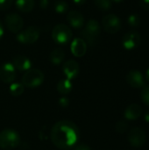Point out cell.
Here are the masks:
<instances>
[{"instance_id": "7c38bea8", "label": "cell", "mask_w": 149, "mask_h": 150, "mask_svg": "<svg viewBox=\"0 0 149 150\" xmlns=\"http://www.w3.org/2000/svg\"><path fill=\"white\" fill-rule=\"evenodd\" d=\"M62 70L64 75L67 76V79L68 80L75 79L79 74V70H80L79 64L74 60H68L64 62Z\"/></svg>"}, {"instance_id": "52a82bcc", "label": "cell", "mask_w": 149, "mask_h": 150, "mask_svg": "<svg viewBox=\"0 0 149 150\" xmlns=\"http://www.w3.org/2000/svg\"><path fill=\"white\" fill-rule=\"evenodd\" d=\"M102 25L105 32L113 34L121 29V20L115 14H106L102 19Z\"/></svg>"}, {"instance_id": "9c48e42d", "label": "cell", "mask_w": 149, "mask_h": 150, "mask_svg": "<svg viewBox=\"0 0 149 150\" xmlns=\"http://www.w3.org/2000/svg\"><path fill=\"white\" fill-rule=\"evenodd\" d=\"M141 34L136 31H129L122 38V45L127 50L136 48L141 44Z\"/></svg>"}, {"instance_id": "277c9868", "label": "cell", "mask_w": 149, "mask_h": 150, "mask_svg": "<svg viewBox=\"0 0 149 150\" xmlns=\"http://www.w3.org/2000/svg\"><path fill=\"white\" fill-rule=\"evenodd\" d=\"M44 82V74L37 69H30L22 76V84L27 88H36Z\"/></svg>"}, {"instance_id": "603a6c76", "label": "cell", "mask_w": 149, "mask_h": 150, "mask_svg": "<svg viewBox=\"0 0 149 150\" xmlns=\"http://www.w3.org/2000/svg\"><path fill=\"white\" fill-rule=\"evenodd\" d=\"M95 4L97 8L102 11H108L112 8V0H94Z\"/></svg>"}, {"instance_id": "ac0fdd59", "label": "cell", "mask_w": 149, "mask_h": 150, "mask_svg": "<svg viewBox=\"0 0 149 150\" xmlns=\"http://www.w3.org/2000/svg\"><path fill=\"white\" fill-rule=\"evenodd\" d=\"M72 88H73V84H72L71 80H68L67 78L61 79L57 83V85H56V89H57L58 92L62 95L68 94L72 91Z\"/></svg>"}, {"instance_id": "d590c367", "label": "cell", "mask_w": 149, "mask_h": 150, "mask_svg": "<svg viewBox=\"0 0 149 150\" xmlns=\"http://www.w3.org/2000/svg\"><path fill=\"white\" fill-rule=\"evenodd\" d=\"M123 0H112V2H115V3H120L122 2Z\"/></svg>"}, {"instance_id": "7402d4cb", "label": "cell", "mask_w": 149, "mask_h": 150, "mask_svg": "<svg viewBox=\"0 0 149 150\" xmlns=\"http://www.w3.org/2000/svg\"><path fill=\"white\" fill-rule=\"evenodd\" d=\"M9 90H10V93L12 96L18 97V96H21L24 93L25 86L20 83H14L11 84Z\"/></svg>"}, {"instance_id": "4fadbf2b", "label": "cell", "mask_w": 149, "mask_h": 150, "mask_svg": "<svg viewBox=\"0 0 149 150\" xmlns=\"http://www.w3.org/2000/svg\"><path fill=\"white\" fill-rule=\"evenodd\" d=\"M70 49L76 57H82L87 52V43L83 38H76L71 42Z\"/></svg>"}, {"instance_id": "d6a6232c", "label": "cell", "mask_w": 149, "mask_h": 150, "mask_svg": "<svg viewBox=\"0 0 149 150\" xmlns=\"http://www.w3.org/2000/svg\"><path fill=\"white\" fill-rule=\"evenodd\" d=\"M3 35H4V27H3V25L0 21V40L3 38Z\"/></svg>"}, {"instance_id": "484cf974", "label": "cell", "mask_w": 149, "mask_h": 150, "mask_svg": "<svg viewBox=\"0 0 149 150\" xmlns=\"http://www.w3.org/2000/svg\"><path fill=\"white\" fill-rule=\"evenodd\" d=\"M13 3V0H0V11L8 10Z\"/></svg>"}, {"instance_id": "f546056e", "label": "cell", "mask_w": 149, "mask_h": 150, "mask_svg": "<svg viewBox=\"0 0 149 150\" xmlns=\"http://www.w3.org/2000/svg\"><path fill=\"white\" fill-rule=\"evenodd\" d=\"M49 4V0H40V6L42 9H46L47 8Z\"/></svg>"}, {"instance_id": "7a4b0ae2", "label": "cell", "mask_w": 149, "mask_h": 150, "mask_svg": "<svg viewBox=\"0 0 149 150\" xmlns=\"http://www.w3.org/2000/svg\"><path fill=\"white\" fill-rule=\"evenodd\" d=\"M20 144L18 133L11 128H5L0 132V149H12Z\"/></svg>"}, {"instance_id": "4316f807", "label": "cell", "mask_w": 149, "mask_h": 150, "mask_svg": "<svg viewBox=\"0 0 149 150\" xmlns=\"http://www.w3.org/2000/svg\"><path fill=\"white\" fill-rule=\"evenodd\" d=\"M141 98H142L143 102L149 105V86L144 87L141 92Z\"/></svg>"}, {"instance_id": "83f0119b", "label": "cell", "mask_w": 149, "mask_h": 150, "mask_svg": "<svg viewBox=\"0 0 149 150\" xmlns=\"http://www.w3.org/2000/svg\"><path fill=\"white\" fill-rule=\"evenodd\" d=\"M68 104H69V100L66 97H62L59 99V105H60V106H61L63 108L67 107L68 105Z\"/></svg>"}, {"instance_id": "5bb4252c", "label": "cell", "mask_w": 149, "mask_h": 150, "mask_svg": "<svg viewBox=\"0 0 149 150\" xmlns=\"http://www.w3.org/2000/svg\"><path fill=\"white\" fill-rule=\"evenodd\" d=\"M67 19L69 25L75 29H80L84 25V18L77 11H71L67 15Z\"/></svg>"}, {"instance_id": "9a60e30c", "label": "cell", "mask_w": 149, "mask_h": 150, "mask_svg": "<svg viewBox=\"0 0 149 150\" xmlns=\"http://www.w3.org/2000/svg\"><path fill=\"white\" fill-rule=\"evenodd\" d=\"M12 65L15 69L19 71H27L31 69L32 62L30 59L25 55H17L12 60Z\"/></svg>"}, {"instance_id": "d6986e66", "label": "cell", "mask_w": 149, "mask_h": 150, "mask_svg": "<svg viewBox=\"0 0 149 150\" xmlns=\"http://www.w3.org/2000/svg\"><path fill=\"white\" fill-rule=\"evenodd\" d=\"M65 58V53L61 48H54L49 55L50 62L54 65L61 64Z\"/></svg>"}, {"instance_id": "6da1fadb", "label": "cell", "mask_w": 149, "mask_h": 150, "mask_svg": "<svg viewBox=\"0 0 149 150\" xmlns=\"http://www.w3.org/2000/svg\"><path fill=\"white\" fill-rule=\"evenodd\" d=\"M50 138L55 147L68 150L74 147L79 140V130L72 121L60 120L53 126Z\"/></svg>"}, {"instance_id": "1f68e13d", "label": "cell", "mask_w": 149, "mask_h": 150, "mask_svg": "<svg viewBox=\"0 0 149 150\" xmlns=\"http://www.w3.org/2000/svg\"><path fill=\"white\" fill-rule=\"evenodd\" d=\"M73 1L76 4H78V5H82L86 2V0H73Z\"/></svg>"}, {"instance_id": "2e32d148", "label": "cell", "mask_w": 149, "mask_h": 150, "mask_svg": "<svg viewBox=\"0 0 149 150\" xmlns=\"http://www.w3.org/2000/svg\"><path fill=\"white\" fill-rule=\"evenodd\" d=\"M127 83L134 87V88H140L144 85V78L142 74L138 70H132L128 73L126 76Z\"/></svg>"}, {"instance_id": "f1b7e54d", "label": "cell", "mask_w": 149, "mask_h": 150, "mask_svg": "<svg viewBox=\"0 0 149 150\" xmlns=\"http://www.w3.org/2000/svg\"><path fill=\"white\" fill-rule=\"evenodd\" d=\"M140 5L142 9L149 11V0H140Z\"/></svg>"}, {"instance_id": "ffe728a7", "label": "cell", "mask_w": 149, "mask_h": 150, "mask_svg": "<svg viewBox=\"0 0 149 150\" xmlns=\"http://www.w3.org/2000/svg\"><path fill=\"white\" fill-rule=\"evenodd\" d=\"M17 9L21 12H29L34 7V0H16Z\"/></svg>"}, {"instance_id": "4dcf8cb0", "label": "cell", "mask_w": 149, "mask_h": 150, "mask_svg": "<svg viewBox=\"0 0 149 150\" xmlns=\"http://www.w3.org/2000/svg\"><path fill=\"white\" fill-rule=\"evenodd\" d=\"M73 150H91L90 148L85 144H81V145H78L77 147H76Z\"/></svg>"}, {"instance_id": "ba28073f", "label": "cell", "mask_w": 149, "mask_h": 150, "mask_svg": "<svg viewBox=\"0 0 149 150\" xmlns=\"http://www.w3.org/2000/svg\"><path fill=\"white\" fill-rule=\"evenodd\" d=\"M5 25L9 31L14 33H18L23 28V18L16 13H9L5 16Z\"/></svg>"}, {"instance_id": "44dd1931", "label": "cell", "mask_w": 149, "mask_h": 150, "mask_svg": "<svg viewBox=\"0 0 149 150\" xmlns=\"http://www.w3.org/2000/svg\"><path fill=\"white\" fill-rule=\"evenodd\" d=\"M54 10L58 14H64L68 10V4L66 1L57 0L54 4Z\"/></svg>"}, {"instance_id": "8fae6325", "label": "cell", "mask_w": 149, "mask_h": 150, "mask_svg": "<svg viewBox=\"0 0 149 150\" xmlns=\"http://www.w3.org/2000/svg\"><path fill=\"white\" fill-rule=\"evenodd\" d=\"M128 141L134 147H141L146 142V134L141 128H133L128 134Z\"/></svg>"}, {"instance_id": "e0dca14e", "label": "cell", "mask_w": 149, "mask_h": 150, "mask_svg": "<svg viewBox=\"0 0 149 150\" xmlns=\"http://www.w3.org/2000/svg\"><path fill=\"white\" fill-rule=\"evenodd\" d=\"M142 113V109L141 107L139 105H136V104H133L131 105H129L126 111H125V117L127 119V120H136L138 119Z\"/></svg>"}, {"instance_id": "5b68a950", "label": "cell", "mask_w": 149, "mask_h": 150, "mask_svg": "<svg viewBox=\"0 0 149 150\" xmlns=\"http://www.w3.org/2000/svg\"><path fill=\"white\" fill-rule=\"evenodd\" d=\"M72 36L73 33L71 29L64 24L56 25L52 30V38L57 44L64 45L68 43L71 40Z\"/></svg>"}, {"instance_id": "d4e9b609", "label": "cell", "mask_w": 149, "mask_h": 150, "mask_svg": "<svg viewBox=\"0 0 149 150\" xmlns=\"http://www.w3.org/2000/svg\"><path fill=\"white\" fill-rule=\"evenodd\" d=\"M128 127V125L126 122L125 121H119L117 124H116V131L119 132V133H125Z\"/></svg>"}, {"instance_id": "cb8c5ba5", "label": "cell", "mask_w": 149, "mask_h": 150, "mask_svg": "<svg viewBox=\"0 0 149 150\" xmlns=\"http://www.w3.org/2000/svg\"><path fill=\"white\" fill-rule=\"evenodd\" d=\"M141 18L138 14H131L127 18V23L132 27H138L141 25Z\"/></svg>"}, {"instance_id": "3957f363", "label": "cell", "mask_w": 149, "mask_h": 150, "mask_svg": "<svg viewBox=\"0 0 149 150\" xmlns=\"http://www.w3.org/2000/svg\"><path fill=\"white\" fill-rule=\"evenodd\" d=\"M101 27L99 23L96 19L91 18L88 20V22L85 25V28L82 31L81 34L85 42L92 46L96 44V42L97 41V38L99 37Z\"/></svg>"}, {"instance_id": "8992f818", "label": "cell", "mask_w": 149, "mask_h": 150, "mask_svg": "<svg viewBox=\"0 0 149 150\" xmlns=\"http://www.w3.org/2000/svg\"><path fill=\"white\" fill-rule=\"evenodd\" d=\"M40 30L36 26H29L26 29L18 33L16 39L22 44H33L40 37Z\"/></svg>"}, {"instance_id": "836d02e7", "label": "cell", "mask_w": 149, "mask_h": 150, "mask_svg": "<svg viewBox=\"0 0 149 150\" xmlns=\"http://www.w3.org/2000/svg\"><path fill=\"white\" fill-rule=\"evenodd\" d=\"M145 119H146V120L149 122V112H148L147 113H146V115H145Z\"/></svg>"}, {"instance_id": "30bf717a", "label": "cell", "mask_w": 149, "mask_h": 150, "mask_svg": "<svg viewBox=\"0 0 149 150\" xmlns=\"http://www.w3.org/2000/svg\"><path fill=\"white\" fill-rule=\"evenodd\" d=\"M16 77V70L11 62H5L0 66V80L4 83H10Z\"/></svg>"}, {"instance_id": "e575fe53", "label": "cell", "mask_w": 149, "mask_h": 150, "mask_svg": "<svg viewBox=\"0 0 149 150\" xmlns=\"http://www.w3.org/2000/svg\"><path fill=\"white\" fill-rule=\"evenodd\" d=\"M146 79L149 82V69L147 70V72H146Z\"/></svg>"}]
</instances>
